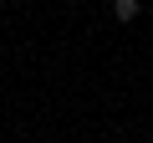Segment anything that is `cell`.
<instances>
[{"mask_svg":"<svg viewBox=\"0 0 153 143\" xmlns=\"http://www.w3.org/2000/svg\"><path fill=\"white\" fill-rule=\"evenodd\" d=\"M112 16H117L123 26H133V21L143 16V5H138V0H112Z\"/></svg>","mask_w":153,"mask_h":143,"instance_id":"cell-1","label":"cell"},{"mask_svg":"<svg viewBox=\"0 0 153 143\" xmlns=\"http://www.w3.org/2000/svg\"><path fill=\"white\" fill-rule=\"evenodd\" d=\"M0 5H5V0H0Z\"/></svg>","mask_w":153,"mask_h":143,"instance_id":"cell-2","label":"cell"}]
</instances>
